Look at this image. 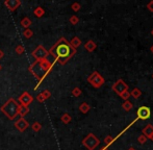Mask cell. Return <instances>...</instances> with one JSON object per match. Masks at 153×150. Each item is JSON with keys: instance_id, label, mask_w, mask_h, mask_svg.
<instances>
[{"instance_id": "6da1fadb", "label": "cell", "mask_w": 153, "mask_h": 150, "mask_svg": "<svg viewBox=\"0 0 153 150\" xmlns=\"http://www.w3.org/2000/svg\"><path fill=\"white\" fill-rule=\"evenodd\" d=\"M48 52L61 65H65L76 53V49L73 48L65 38H61L51 47Z\"/></svg>"}, {"instance_id": "7a4b0ae2", "label": "cell", "mask_w": 153, "mask_h": 150, "mask_svg": "<svg viewBox=\"0 0 153 150\" xmlns=\"http://www.w3.org/2000/svg\"><path fill=\"white\" fill-rule=\"evenodd\" d=\"M53 63H54V62L49 61L48 59H44V61H36L30 67L28 68V71L38 79V81H39L38 85L42 82V80L47 76V74L52 70ZM38 85L34 88V90H36Z\"/></svg>"}, {"instance_id": "3957f363", "label": "cell", "mask_w": 153, "mask_h": 150, "mask_svg": "<svg viewBox=\"0 0 153 150\" xmlns=\"http://www.w3.org/2000/svg\"><path fill=\"white\" fill-rule=\"evenodd\" d=\"M19 106H20V104H19L14 98H10V99L0 108V111H1L10 120H15V118L18 116Z\"/></svg>"}, {"instance_id": "277c9868", "label": "cell", "mask_w": 153, "mask_h": 150, "mask_svg": "<svg viewBox=\"0 0 153 150\" xmlns=\"http://www.w3.org/2000/svg\"><path fill=\"white\" fill-rule=\"evenodd\" d=\"M31 55L36 59V61H44V59H46L48 57L49 52L48 50L45 49V47L43 45H39L31 52Z\"/></svg>"}, {"instance_id": "5b68a950", "label": "cell", "mask_w": 153, "mask_h": 150, "mask_svg": "<svg viewBox=\"0 0 153 150\" xmlns=\"http://www.w3.org/2000/svg\"><path fill=\"white\" fill-rule=\"evenodd\" d=\"M99 143H100L99 139L96 138L93 134H89L82 141V144L89 150H94L99 145Z\"/></svg>"}, {"instance_id": "8992f818", "label": "cell", "mask_w": 153, "mask_h": 150, "mask_svg": "<svg viewBox=\"0 0 153 150\" xmlns=\"http://www.w3.org/2000/svg\"><path fill=\"white\" fill-rule=\"evenodd\" d=\"M88 81L94 88H100L103 85V82H104V79H103V77L98 72H94V73L88 77Z\"/></svg>"}, {"instance_id": "52a82bcc", "label": "cell", "mask_w": 153, "mask_h": 150, "mask_svg": "<svg viewBox=\"0 0 153 150\" xmlns=\"http://www.w3.org/2000/svg\"><path fill=\"white\" fill-rule=\"evenodd\" d=\"M18 100H19V102H20V105L27 106V108H28L29 104H31L32 101H33V97H32L28 92H23L20 95Z\"/></svg>"}, {"instance_id": "ba28073f", "label": "cell", "mask_w": 153, "mask_h": 150, "mask_svg": "<svg viewBox=\"0 0 153 150\" xmlns=\"http://www.w3.org/2000/svg\"><path fill=\"white\" fill-rule=\"evenodd\" d=\"M137 118L139 119H142V120H147L150 118L151 116V111L148 106H141V108L137 110Z\"/></svg>"}, {"instance_id": "9c48e42d", "label": "cell", "mask_w": 153, "mask_h": 150, "mask_svg": "<svg viewBox=\"0 0 153 150\" xmlns=\"http://www.w3.org/2000/svg\"><path fill=\"white\" fill-rule=\"evenodd\" d=\"M28 126H29V123L24 118H20L18 121L15 122V127H16V129H18L19 131H21V132L25 131V130L28 128Z\"/></svg>"}, {"instance_id": "30bf717a", "label": "cell", "mask_w": 153, "mask_h": 150, "mask_svg": "<svg viewBox=\"0 0 153 150\" xmlns=\"http://www.w3.org/2000/svg\"><path fill=\"white\" fill-rule=\"evenodd\" d=\"M21 3H22L21 0H6V1L4 2V5H5L10 12H15V10L21 5Z\"/></svg>"}, {"instance_id": "8fae6325", "label": "cell", "mask_w": 153, "mask_h": 150, "mask_svg": "<svg viewBox=\"0 0 153 150\" xmlns=\"http://www.w3.org/2000/svg\"><path fill=\"white\" fill-rule=\"evenodd\" d=\"M113 89L117 92L119 95H121L124 92H127V85H125V82L123 80H118L116 82V85L113 87Z\"/></svg>"}, {"instance_id": "7c38bea8", "label": "cell", "mask_w": 153, "mask_h": 150, "mask_svg": "<svg viewBox=\"0 0 153 150\" xmlns=\"http://www.w3.org/2000/svg\"><path fill=\"white\" fill-rule=\"evenodd\" d=\"M143 134H145V136H147V138L153 140V126L151 125V124H149V125H147L145 128H144Z\"/></svg>"}, {"instance_id": "4fadbf2b", "label": "cell", "mask_w": 153, "mask_h": 150, "mask_svg": "<svg viewBox=\"0 0 153 150\" xmlns=\"http://www.w3.org/2000/svg\"><path fill=\"white\" fill-rule=\"evenodd\" d=\"M20 25L22 27H24L25 29L29 28V26L31 25V20L28 18V17H24V18L20 21Z\"/></svg>"}, {"instance_id": "5bb4252c", "label": "cell", "mask_w": 153, "mask_h": 150, "mask_svg": "<svg viewBox=\"0 0 153 150\" xmlns=\"http://www.w3.org/2000/svg\"><path fill=\"white\" fill-rule=\"evenodd\" d=\"M96 47H97V45L95 44V42H93L92 40L88 41V42L85 43V48L87 49L89 52H92V51H94L95 49H96Z\"/></svg>"}, {"instance_id": "9a60e30c", "label": "cell", "mask_w": 153, "mask_h": 150, "mask_svg": "<svg viewBox=\"0 0 153 150\" xmlns=\"http://www.w3.org/2000/svg\"><path fill=\"white\" fill-rule=\"evenodd\" d=\"M33 15L36 17V18H42V17L45 15L44 8L41 7V6H38V7H36V8L33 10Z\"/></svg>"}, {"instance_id": "2e32d148", "label": "cell", "mask_w": 153, "mask_h": 150, "mask_svg": "<svg viewBox=\"0 0 153 150\" xmlns=\"http://www.w3.org/2000/svg\"><path fill=\"white\" fill-rule=\"evenodd\" d=\"M70 43V45L73 47L74 49H76L77 47H79L81 45V41H80V39L79 38H77V37H74L71 40V42H69Z\"/></svg>"}, {"instance_id": "e0dca14e", "label": "cell", "mask_w": 153, "mask_h": 150, "mask_svg": "<svg viewBox=\"0 0 153 150\" xmlns=\"http://www.w3.org/2000/svg\"><path fill=\"white\" fill-rule=\"evenodd\" d=\"M28 113H29V108H27V106H23V105L19 106V113H18V115H20L21 118H23L25 115H27Z\"/></svg>"}, {"instance_id": "ac0fdd59", "label": "cell", "mask_w": 153, "mask_h": 150, "mask_svg": "<svg viewBox=\"0 0 153 150\" xmlns=\"http://www.w3.org/2000/svg\"><path fill=\"white\" fill-rule=\"evenodd\" d=\"M79 111L83 114H87L90 111V105L88 103H85V102H83V103H81L79 105Z\"/></svg>"}, {"instance_id": "d6986e66", "label": "cell", "mask_w": 153, "mask_h": 150, "mask_svg": "<svg viewBox=\"0 0 153 150\" xmlns=\"http://www.w3.org/2000/svg\"><path fill=\"white\" fill-rule=\"evenodd\" d=\"M61 120H62V123L68 124V123H70V122H71L72 118H71V116L69 115V114H64V115H62V117H61Z\"/></svg>"}, {"instance_id": "ffe728a7", "label": "cell", "mask_w": 153, "mask_h": 150, "mask_svg": "<svg viewBox=\"0 0 153 150\" xmlns=\"http://www.w3.org/2000/svg\"><path fill=\"white\" fill-rule=\"evenodd\" d=\"M31 129L36 132H39L41 129H42V125H41L40 122H34V123L31 125Z\"/></svg>"}, {"instance_id": "44dd1931", "label": "cell", "mask_w": 153, "mask_h": 150, "mask_svg": "<svg viewBox=\"0 0 153 150\" xmlns=\"http://www.w3.org/2000/svg\"><path fill=\"white\" fill-rule=\"evenodd\" d=\"M40 94H41V96L43 97V99H44V101L48 99V98H50V96H51V92L49 91V90H44V91H43L42 93H40Z\"/></svg>"}, {"instance_id": "7402d4cb", "label": "cell", "mask_w": 153, "mask_h": 150, "mask_svg": "<svg viewBox=\"0 0 153 150\" xmlns=\"http://www.w3.org/2000/svg\"><path fill=\"white\" fill-rule=\"evenodd\" d=\"M32 36H33V31H32L31 29L27 28L23 31V37H24L25 39H30Z\"/></svg>"}, {"instance_id": "603a6c76", "label": "cell", "mask_w": 153, "mask_h": 150, "mask_svg": "<svg viewBox=\"0 0 153 150\" xmlns=\"http://www.w3.org/2000/svg\"><path fill=\"white\" fill-rule=\"evenodd\" d=\"M24 51H25V49L22 45H18V46L16 47V53L17 54H23Z\"/></svg>"}, {"instance_id": "cb8c5ba5", "label": "cell", "mask_w": 153, "mask_h": 150, "mask_svg": "<svg viewBox=\"0 0 153 150\" xmlns=\"http://www.w3.org/2000/svg\"><path fill=\"white\" fill-rule=\"evenodd\" d=\"M72 95L75 96V97H78V96H80L81 95V90L79 89V88H75V89H73Z\"/></svg>"}, {"instance_id": "d4e9b609", "label": "cell", "mask_w": 153, "mask_h": 150, "mask_svg": "<svg viewBox=\"0 0 153 150\" xmlns=\"http://www.w3.org/2000/svg\"><path fill=\"white\" fill-rule=\"evenodd\" d=\"M123 108H124L126 111H129V110H131V108H132V104L130 103V101L126 100V101H125V103L123 104Z\"/></svg>"}, {"instance_id": "484cf974", "label": "cell", "mask_w": 153, "mask_h": 150, "mask_svg": "<svg viewBox=\"0 0 153 150\" xmlns=\"http://www.w3.org/2000/svg\"><path fill=\"white\" fill-rule=\"evenodd\" d=\"M131 95L133 96L134 98H139L141 96V91L139 89H134L132 92H131Z\"/></svg>"}, {"instance_id": "4316f807", "label": "cell", "mask_w": 153, "mask_h": 150, "mask_svg": "<svg viewBox=\"0 0 153 150\" xmlns=\"http://www.w3.org/2000/svg\"><path fill=\"white\" fill-rule=\"evenodd\" d=\"M69 21H70V23H71V24H73V25H76L77 23H78L79 19L77 18L76 16H72V17H71V18H70V20H69Z\"/></svg>"}, {"instance_id": "83f0119b", "label": "cell", "mask_w": 153, "mask_h": 150, "mask_svg": "<svg viewBox=\"0 0 153 150\" xmlns=\"http://www.w3.org/2000/svg\"><path fill=\"white\" fill-rule=\"evenodd\" d=\"M79 8H80V4L77 3V2H75V3L72 4V10H75V12H77V10H79Z\"/></svg>"}, {"instance_id": "f1b7e54d", "label": "cell", "mask_w": 153, "mask_h": 150, "mask_svg": "<svg viewBox=\"0 0 153 150\" xmlns=\"http://www.w3.org/2000/svg\"><path fill=\"white\" fill-rule=\"evenodd\" d=\"M120 96L124 98L125 100H127V98H128V96H129V93H128V92H124V93L121 94V95H120Z\"/></svg>"}, {"instance_id": "f546056e", "label": "cell", "mask_w": 153, "mask_h": 150, "mask_svg": "<svg viewBox=\"0 0 153 150\" xmlns=\"http://www.w3.org/2000/svg\"><path fill=\"white\" fill-rule=\"evenodd\" d=\"M36 100H38L39 102H43V101H44V99H43V97L41 96V94H39V95L36 96Z\"/></svg>"}, {"instance_id": "4dcf8cb0", "label": "cell", "mask_w": 153, "mask_h": 150, "mask_svg": "<svg viewBox=\"0 0 153 150\" xmlns=\"http://www.w3.org/2000/svg\"><path fill=\"white\" fill-rule=\"evenodd\" d=\"M137 140L140 141V143H141V144H144V143H145V141H146V139L144 138V137H140Z\"/></svg>"}, {"instance_id": "1f68e13d", "label": "cell", "mask_w": 153, "mask_h": 150, "mask_svg": "<svg viewBox=\"0 0 153 150\" xmlns=\"http://www.w3.org/2000/svg\"><path fill=\"white\" fill-rule=\"evenodd\" d=\"M148 8H149L151 12H153V1H151L149 4H148Z\"/></svg>"}, {"instance_id": "d6a6232c", "label": "cell", "mask_w": 153, "mask_h": 150, "mask_svg": "<svg viewBox=\"0 0 153 150\" xmlns=\"http://www.w3.org/2000/svg\"><path fill=\"white\" fill-rule=\"evenodd\" d=\"M3 56H4V53H3V51H2L1 49H0V59H1Z\"/></svg>"}, {"instance_id": "836d02e7", "label": "cell", "mask_w": 153, "mask_h": 150, "mask_svg": "<svg viewBox=\"0 0 153 150\" xmlns=\"http://www.w3.org/2000/svg\"><path fill=\"white\" fill-rule=\"evenodd\" d=\"M128 150H134V149H133V148H130V149H128Z\"/></svg>"}, {"instance_id": "e575fe53", "label": "cell", "mask_w": 153, "mask_h": 150, "mask_svg": "<svg viewBox=\"0 0 153 150\" xmlns=\"http://www.w3.org/2000/svg\"><path fill=\"white\" fill-rule=\"evenodd\" d=\"M0 70H1V66H0Z\"/></svg>"}, {"instance_id": "d590c367", "label": "cell", "mask_w": 153, "mask_h": 150, "mask_svg": "<svg viewBox=\"0 0 153 150\" xmlns=\"http://www.w3.org/2000/svg\"><path fill=\"white\" fill-rule=\"evenodd\" d=\"M152 52H153V47H152Z\"/></svg>"}, {"instance_id": "8d00e7d4", "label": "cell", "mask_w": 153, "mask_h": 150, "mask_svg": "<svg viewBox=\"0 0 153 150\" xmlns=\"http://www.w3.org/2000/svg\"><path fill=\"white\" fill-rule=\"evenodd\" d=\"M102 150H106V149H102Z\"/></svg>"}, {"instance_id": "74e56055", "label": "cell", "mask_w": 153, "mask_h": 150, "mask_svg": "<svg viewBox=\"0 0 153 150\" xmlns=\"http://www.w3.org/2000/svg\"><path fill=\"white\" fill-rule=\"evenodd\" d=\"M152 35H153V31H152Z\"/></svg>"}]
</instances>
